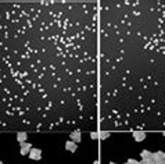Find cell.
Instances as JSON below:
<instances>
[{"instance_id":"6da1fadb","label":"cell","mask_w":165,"mask_h":164,"mask_svg":"<svg viewBox=\"0 0 165 164\" xmlns=\"http://www.w3.org/2000/svg\"><path fill=\"white\" fill-rule=\"evenodd\" d=\"M151 160H154L155 164H165V153L164 152H155L151 156Z\"/></svg>"},{"instance_id":"7a4b0ae2","label":"cell","mask_w":165,"mask_h":164,"mask_svg":"<svg viewBox=\"0 0 165 164\" xmlns=\"http://www.w3.org/2000/svg\"><path fill=\"white\" fill-rule=\"evenodd\" d=\"M28 156H29V159L31 160H40L42 159V150L37 149V148H32Z\"/></svg>"},{"instance_id":"3957f363","label":"cell","mask_w":165,"mask_h":164,"mask_svg":"<svg viewBox=\"0 0 165 164\" xmlns=\"http://www.w3.org/2000/svg\"><path fill=\"white\" fill-rule=\"evenodd\" d=\"M147 136L146 131H142V129H138V131H133V139L136 142H143L144 139Z\"/></svg>"},{"instance_id":"277c9868","label":"cell","mask_w":165,"mask_h":164,"mask_svg":"<svg viewBox=\"0 0 165 164\" xmlns=\"http://www.w3.org/2000/svg\"><path fill=\"white\" fill-rule=\"evenodd\" d=\"M20 148H21V150H20L21 156H27V154H29L31 149H32V146H31V143L24 142V143H20Z\"/></svg>"},{"instance_id":"5b68a950","label":"cell","mask_w":165,"mask_h":164,"mask_svg":"<svg viewBox=\"0 0 165 164\" xmlns=\"http://www.w3.org/2000/svg\"><path fill=\"white\" fill-rule=\"evenodd\" d=\"M69 138H71V141L72 142H75V143H79L80 141H82V132L80 131H72V132L69 133Z\"/></svg>"},{"instance_id":"8992f818","label":"cell","mask_w":165,"mask_h":164,"mask_svg":"<svg viewBox=\"0 0 165 164\" xmlns=\"http://www.w3.org/2000/svg\"><path fill=\"white\" fill-rule=\"evenodd\" d=\"M65 149L68 152H71V153H75L76 149H78V143L72 142V141H68V142H65Z\"/></svg>"},{"instance_id":"52a82bcc","label":"cell","mask_w":165,"mask_h":164,"mask_svg":"<svg viewBox=\"0 0 165 164\" xmlns=\"http://www.w3.org/2000/svg\"><path fill=\"white\" fill-rule=\"evenodd\" d=\"M27 139H28L27 132H24V131H18V132H17V141H18V143L27 142Z\"/></svg>"},{"instance_id":"ba28073f","label":"cell","mask_w":165,"mask_h":164,"mask_svg":"<svg viewBox=\"0 0 165 164\" xmlns=\"http://www.w3.org/2000/svg\"><path fill=\"white\" fill-rule=\"evenodd\" d=\"M151 156H153V153H151L150 150H147V149H143V150L140 152V157H142V160H149V159H151Z\"/></svg>"},{"instance_id":"9c48e42d","label":"cell","mask_w":165,"mask_h":164,"mask_svg":"<svg viewBox=\"0 0 165 164\" xmlns=\"http://www.w3.org/2000/svg\"><path fill=\"white\" fill-rule=\"evenodd\" d=\"M108 136H110V132H108V131H103V132L100 133L101 139H106V138H108Z\"/></svg>"},{"instance_id":"30bf717a","label":"cell","mask_w":165,"mask_h":164,"mask_svg":"<svg viewBox=\"0 0 165 164\" xmlns=\"http://www.w3.org/2000/svg\"><path fill=\"white\" fill-rule=\"evenodd\" d=\"M126 164H142V161H138V160H135V159H129L126 161Z\"/></svg>"},{"instance_id":"8fae6325","label":"cell","mask_w":165,"mask_h":164,"mask_svg":"<svg viewBox=\"0 0 165 164\" xmlns=\"http://www.w3.org/2000/svg\"><path fill=\"white\" fill-rule=\"evenodd\" d=\"M140 161H142V164H155L154 160H151V159H149V160H140Z\"/></svg>"},{"instance_id":"7c38bea8","label":"cell","mask_w":165,"mask_h":164,"mask_svg":"<svg viewBox=\"0 0 165 164\" xmlns=\"http://www.w3.org/2000/svg\"><path fill=\"white\" fill-rule=\"evenodd\" d=\"M90 136L93 138V139H96V138L99 136V135H97V132H92V133H90Z\"/></svg>"},{"instance_id":"4fadbf2b","label":"cell","mask_w":165,"mask_h":164,"mask_svg":"<svg viewBox=\"0 0 165 164\" xmlns=\"http://www.w3.org/2000/svg\"><path fill=\"white\" fill-rule=\"evenodd\" d=\"M93 164H99V160H96V161H94V163H93Z\"/></svg>"},{"instance_id":"5bb4252c","label":"cell","mask_w":165,"mask_h":164,"mask_svg":"<svg viewBox=\"0 0 165 164\" xmlns=\"http://www.w3.org/2000/svg\"><path fill=\"white\" fill-rule=\"evenodd\" d=\"M162 135H164V136H165V131H162Z\"/></svg>"},{"instance_id":"9a60e30c","label":"cell","mask_w":165,"mask_h":164,"mask_svg":"<svg viewBox=\"0 0 165 164\" xmlns=\"http://www.w3.org/2000/svg\"><path fill=\"white\" fill-rule=\"evenodd\" d=\"M110 164H117V163H114V161H111V163H110Z\"/></svg>"},{"instance_id":"2e32d148","label":"cell","mask_w":165,"mask_h":164,"mask_svg":"<svg viewBox=\"0 0 165 164\" xmlns=\"http://www.w3.org/2000/svg\"><path fill=\"white\" fill-rule=\"evenodd\" d=\"M0 164H4V163H3V161H0Z\"/></svg>"},{"instance_id":"e0dca14e","label":"cell","mask_w":165,"mask_h":164,"mask_svg":"<svg viewBox=\"0 0 165 164\" xmlns=\"http://www.w3.org/2000/svg\"><path fill=\"white\" fill-rule=\"evenodd\" d=\"M125 164H126V163H125Z\"/></svg>"}]
</instances>
